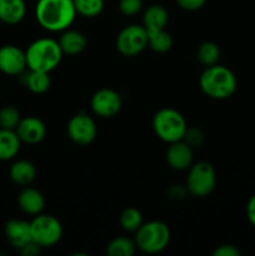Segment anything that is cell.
<instances>
[{
  "label": "cell",
  "instance_id": "19",
  "mask_svg": "<svg viewBox=\"0 0 255 256\" xmlns=\"http://www.w3.org/2000/svg\"><path fill=\"white\" fill-rule=\"evenodd\" d=\"M10 179L18 185L28 186L32 184L36 178V168L32 162L28 160H19L15 162L10 168Z\"/></svg>",
  "mask_w": 255,
  "mask_h": 256
},
{
  "label": "cell",
  "instance_id": "9",
  "mask_svg": "<svg viewBox=\"0 0 255 256\" xmlns=\"http://www.w3.org/2000/svg\"><path fill=\"white\" fill-rule=\"evenodd\" d=\"M68 135L78 145H90L98 135V128L94 119L85 112H78L68 122Z\"/></svg>",
  "mask_w": 255,
  "mask_h": 256
},
{
  "label": "cell",
  "instance_id": "3",
  "mask_svg": "<svg viewBox=\"0 0 255 256\" xmlns=\"http://www.w3.org/2000/svg\"><path fill=\"white\" fill-rule=\"evenodd\" d=\"M28 69L49 72L59 66L62 52L59 42L52 39H39L30 44L26 52Z\"/></svg>",
  "mask_w": 255,
  "mask_h": 256
},
{
  "label": "cell",
  "instance_id": "6",
  "mask_svg": "<svg viewBox=\"0 0 255 256\" xmlns=\"http://www.w3.org/2000/svg\"><path fill=\"white\" fill-rule=\"evenodd\" d=\"M216 186V172L210 162H200L189 168L186 189L195 198L209 196Z\"/></svg>",
  "mask_w": 255,
  "mask_h": 256
},
{
  "label": "cell",
  "instance_id": "29",
  "mask_svg": "<svg viewBox=\"0 0 255 256\" xmlns=\"http://www.w3.org/2000/svg\"><path fill=\"white\" fill-rule=\"evenodd\" d=\"M182 140H184L185 142H188L192 148L200 146V145L204 142L205 134L202 130L198 129V128H188L186 132H185V136Z\"/></svg>",
  "mask_w": 255,
  "mask_h": 256
},
{
  "label": "cell",
  "instance_id": "12",
  "mask_svg": "<svg viewBox=\"0 0 255 256\" xmlns=\"http://www.w3.org/2000/svg\"><path fill=\"white\" fill-rule=\"evenodd\" d=\"M15 132L22 142L35 145L42 142L46 136V125L36 116L22 118Z\"/></svg>",
  "mask_w": 255,
  "mask_h": 256
},
{
  "label": "cell",
  "instance_id": "5",
  "mask_svg": "<svg viewBox=\"0 0 255 256\" xmlns=\"http://www.w3.org/2000/svg\"><path fill=\"white\" fill-rule=\"evenodd\" d=\"M170 229L162 222H144L135 232V244L145 254H159L164 252L170 242Z\"/></svg>",
  "mask_w": 255,
  "mask_h": 256
},
{
  "label": "cell",
  "instance_id": "32",
  "mask_svg": "<svg viewBox=\"0 0 255 256\" xmlns=\"http://www.w3.org/2000/svg\"><path fill=\"white\" fill-rule=\"evenodd\" d=\"M40 249H42V248H40L39 245L35 244L34 242H29V244L25 245V246H22V249H20V252L24 256H38L40 254Z\"/></svg>",
  "mask_w": 255,
  "mask_h": 256
},
{
  "label": "cell",
  "instance_id": "24",
  "mask_svg": "<svg viewBox=\"0 0 255 256\" xmlns=\"http://www.w3.org/2000/svg\"><path fill=\"white\" fill-rule=\"evenodd\" d=\"M136 252V244L128 238H116L108 245L106 252L110 256H132Z\"/></svg>",
  "mask_w": 255,
  "mask_h": 256
},
{
  "label": "cell",
  "instance_id": "21",
  "mask_svg": "<svg viewBox=\"0 0 255 256\" xmlns=\"http://www.w3.org/2000/svg\"><path fill=\"white\" fill-rule=\"evenodd\" d=\"M144 26L146 30L150 29H165L169 22V12L162 5H150L144 12Z\"/></svg>",
  "mask_w": 255,
  "mask_h": 256
},
{
  "label": "cell",
  "instance_id": "23",
  "mask_svg": "<svg viewBox=\"0 0 255 256\" xmlns=\"http://www.w3.org/2000/svg\"><path fill=\"white\" fill-rule=\"evenodd\" d=\"M220 48L216 42H205L202 44H200V46L198 48L196 52V58L200 62V64L204 65L205 68L212 66V65H216L220 60Z\"/></svg>",
  "mask_w": 255,
  "mask_h": 256
},
{
  "label": "cell",
  "instance_id": "11",
  "mask_svg": "<svg viewBox=\"0 0 255 256\" xmlns=\"http://www.w3.org/2000/svg\"><path fill=\"white\" fill-rule=\"evenodd\" d=\"M28 69L26 55L15 45L0 48V72L9 76H19Z\"/></svg>",
  "mask_w": 255,
  "mask_h": 256
},
{
  "label": "cell",
  "instance_id": "20",
  "mask_svg": "<svg viewBox=\"0 0 255 256\" xmlns=\"http://www.w3.org/2000/svg\"><path fill=\"white\" fill-rule=\"evenodd\" d=\"M22 84L28 88L34 94H44L49 90L52 85V79L49 76V72H36V70L28 69L22 74Z\"/></svg>",
  "mask_w": 255,
  "mask_h": 256
},
{
  "label": "cell",
  "instance_id": "15",
  "mask_svg": "<svg viewBox=\"0 0 255 256\" xmlns=\"http://www.w3.org/2000/svg\"><path fill=\"white\" fill-rule=\"evenodd\" d=\"M18 205L28 215H39L45 208V198L34 188H25L18 196Z\"/></svg>",
  "mask_w": 255,
  "mask_h": 256
},
{
  "label": "cell",
  "instance_id": "18",
  "mask_svg": "<svg viewBox=\"0 0 255 256\" xmlns=\"http://www.w3.org/2000/svg\"><path fill=\"white\" fill-rule=\"evenodd\" d=\"M22 140L15 130L2 129L0 128V162L12 160L20 152Z\"/></svg>",
  "mask_w": 255,
  "mask_h": 256
},
{
  "label": "cell",
  "instance_id": "17",
  "mask_svg": "<svg viewBox=\"0 0 255 256\" xmlns=\"http://www.w3.org/2000/svg\"><path fill=\"white\" fill-rule=\"evenodd\" d=\"M26 15L25 0H0V22L8 25H16Z\"/></svg>",
  "mask_w": 255,
  "mask_h": 256
},
{
  "label": "cell",
  "instance_id": "30",
  "mask_svg": "<svg viewBox=\"0 0 255 256\" xmlns=\"http://www.w3.org/2000/svg\"><path fill=\"white\" fill-rule=\"evenodd\" d=\"M176 2L186 12H196L206 4V0H176Z\"/></svg>",
  "mask_w": 255,
  "mask_h": 256
},
{
  "label": "cell",
  "instance_id": "31",
  "mask_svg": "<svg viewBox=\"0 0 255 256\" xmlns=\"http://www.w3.org/2000/svg\"><path fill=\"white\" fill-rule=\"evenodd\" d=\"M240 250L234 245H222V246L216 248L212 252L214 256H240Z\"/></svg>",
  "mask_w": 255,
  "mask_h": 256
},
{
  "label": "cell",
  "instance_id": "13",
  "mask_svg": "<svg viewBox=\"0 0 255 256\" xmlns=\"http://www.w3.org/2000/svg\"><path fill=\"white\" fill-rule=\"evenodd\" d=\"M169 145L170 146L166 152V162L170 168L178 172H184L189 169L194 160L192 148L184 140Z\"/></svg>",
  "mask_w": 255,
  "mask_h": 256
},
{
  "label": "cell",
  "instance_id": "22",
  "mask_svg": "<svg viewBox=\"0 0 255 256\" xmlns=\"http://www.w3.org/2000/svg\"><path fill=\"white\" fill-rule=\"evenodd\" d=\"M172 44H174L172 36L165 29L148 30V46L152 52L164 54L172 50Z\"/></svg>",
  "mask_w": 255,
  "mask_h": 256
},
{
  "label": "cell",
  "instance_id": "1",
  "mask_svg": "<svg viewBox=\"0 0 255 256\" xmlns=\"http://www.w3.org/2000/svg\"><path fill=\"white\" fill-rule=\"evenodd\" d=\"M76 15L74 0H39L35 8L40 26L52 32L69 29Z\"/></svg>",
  "mask_w": 255,
  "mask_h": 256
},
{
  "label": "cell",
  "instance_id": "2",
  "mask_svg": "<svg viewBox=\"0 0 255 256\" xmlns=\"http://www.w3.org/2000/svg\"><path fill=\"white\" fill-rule=\"evenodd\" d=\"M199 82L202 92L215 100L229 99L238 89V79L234 72L219 64L208 66L202 72Z\"/></svg>",
  "mask_w": 255,
  "mask_h": 256
},
{
  "label": "cell",
  "instance_id": "33",
  "mask_svg": "<svg viewBox=\"0 0 255 256\" xmlns=\"http://www.w3.org/2000/svg\"><path fill=\"white\" fill-rule=\"evenodd\" d=\"M246 216L250 224L255 228V194L249 199L246 205Z\"/></svg>",
  "mask_w": 255,
  "mask_h": 256
},
{
  "label": "cell",
  "instance_id": "7",
  "mask_svg": "<svg viewBox=\"0 0 255 256\" xmlns=\"http://www.w3.org/2000/svg\"><path fill=\"white\" fill-rule=\"evenodd\" d=\"M32 240L40 248H50L60 242L62 236V222L52 215H36L30 222Z\"/></svg>",
  "mask_w": 255,
  "mask_h": 256
},
{
  "label": "cell",
  "instance_id": "27",
  "mask_svg": "<svg viewBox=\"0 0 255 256\" xmlns=\"http://www.w3.org/2000/svg\"><path fill=\"white\" fill-rule=\"evenodd\" d=\"M22 120L20 112L15 106H5L0 110V128L8 130H15Z\"/></svg>",
  "mask_w": 255,
  "mask_h": 256
},
{
  "label": "cell",
  "instance_id": "26",
  "mask_svg": "<svg viewBox=\"0 0 255 256\" xmlns=\"http://www.w3.org/2000/svg\"><path fill=\"white\" fill-rule=\"evenodd\" d=\"M76 12L85 18L99 16L105 6L104 0H74Z\"/></svg>",
  "mask_w": 255,
  "mask_h": 256
},
{
  "label": "cell",
  "instance_id": "16",
  "mask_svg": "<svg viewBox=\"0 0 255 256\" xmlns=\"http://www.w3.org/2000/svg\"><path fill=\"white\" fill-rule=\"evenodd\" d=\"M62 32V34L58 42H59L62 54L79 55L86 49L88 39L82 32L66 29Z\"/></svg>",
  "mask_w": 255,
  "mask_h": 256
},
{
  "label": "cell",
  "instance_id": "4",
  "mask_svg": "<svg viewBox=\"0 0 255 256\" xmlns=\"http://www.w3.org/2000/svg\"><path fill=\"white\" fill-rule=\"evenodd\" d=\"M188 128L189 126L185 118L172 108L159 110L152 119V129L155 134L168 144L184 139Z\"/></svg>",
  "mask_w": 255,
  "mask_h": 256
},
{
  "label": "cell",
  "instance_id": "28",
  "mask_svg": "<svg viewBox=\"0 0 255 256\" xmlns=\"http://www.w3.org/2000/svg\"><path fill=\"white\" fill-rule=\"evenodd\" d=\"M120 12L125 16H134L142 9V0H120Z\"/></svg>",
  "mask_w": 255,
  "mask_h": 256
},
{
  "label": "cell",
  "instance_id": "14",
  "mask_svg": "<svg viewBox=\"0 0 255 256\" xmlns=\"http://www.w3.org/2000/svg\"><path fill=\"white\" fill-rule=\"evenodd\" d=\"M5 236L12 246L20 250L22 246L32 242L30 222L19 219L10 220L5 225Z\"/></svg>",
  "mask_w": 255,
  "mask_h": 256
},
{
  "label": "cell",
  "instance_id": "10",
  "mask_svg": "<svg viewBox=\"0 0 255 256\" xmlns=\"http://www.w3.org/2000/svg\"><path fill=\"white\" fill-rule=\"evenodd\" d=\"M122 96L112 89L98 90L92 98V112L102 119L115 116L122 110Z\"/></svg>",
  "mask_w": 255,
  "mask_h": 256
},
{
  "label": "cell",
  "instance_id": "25",
  "mask_svg": "<svg viewBox=\"0 0 255 256\" xmlns=\"http://www.w3.org/2000/svg\"><path fill=\"white\" fill-rule=\"evenodd\" d=\"M142 224V214L135 208H128L120 215V225L125 232H136Z\"/></svg>",
  "mask_w": 255,
  "mask_h": 256
},
{
  "label": "cell",
  "instance_id": "8",
  "mask_svg": "<svg viewBox=\"0 0 255 256\" xmlns=\"http://www.w3.org/2000/svg\"><path fill=\"white\" fill-rule=\"evenodd\" d=\"M146 48L148 30L144 25H129L124 28L116 38V49L124 56H136Z\"/></svg>",
  "mask_w": 255,
  "mask_h": 256
}]
</instances>
